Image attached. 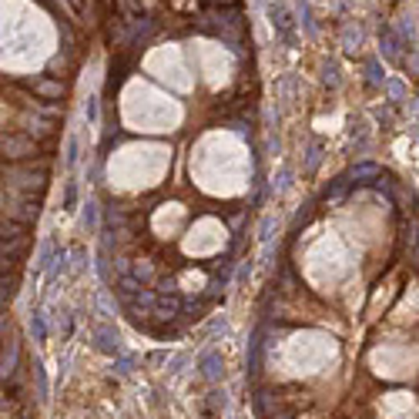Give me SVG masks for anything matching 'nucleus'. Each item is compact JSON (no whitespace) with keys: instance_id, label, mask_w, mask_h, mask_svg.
<instances>
[{"instance_id":"nucleus-1","label":"nucleus","mask_w":419,"mask_h":419,"mask_svg":"<svg viewBox=\"0 0 419 419\" xmlns=\"http://www.w3.org/2000/svg\"><path fill=\"white\" fill-rule=\"evenodd\" d=\"M252 419H419V215L352 171L292 229L258 305Z\"/></svg>"}]
</instances>
